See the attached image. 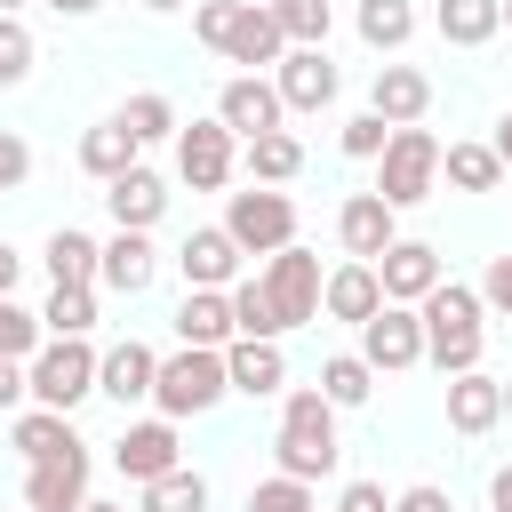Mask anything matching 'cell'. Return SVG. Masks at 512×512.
<instances>
[{"instance_id": "5", "label": "cell", "mask_w": 512, "mask_h": 512, "mask_svg": "<svg viewBox=\"0 0 512 512\" xmlns=\"http://www.w3.org/2000/svg\"><path fill=\"white\" fill-rule=\"evenodd\" d=\"M96 360H104V352H88V336H56V344H40V352H32V400L72 416V408L96 392Z\"/></svg>"}, {"instance_id": "52", "label": "cell", "mask_w": 512, "mask_h": 512, "mask_svg": "<svg viewBox=\"0 0 512 512\" xmlns=\"http://www.w3.org/2000/svg\"><path fill=\"white\" fill-rule=\"evenodd\" d=\"M48 8H56V16H96L104 0H48Z\"/></svg>"}, {"instance_id": "14", "label": "cell", "mask_w": 512, "mask_h": 512, "mask_svg": "<svg viewBox=\"0 0 512 512\" xmlns=\"http://www.w3.org/2000/svg\"><path fill=\"white\" fill-rule=\"evenodd\" d=\"M272 88H280L288 112H320V104L336 96V64H328V48H288V56L272 64Z\"/></svg>"}, {"instance_id": "23", "label": "cell", "mask_w": 512, "mask_h": 512, "mask_svg": "<svg viewBox=\"0 0 512 512\" xmlns=\"http://www.w3.org/2000/svg\"><path fill=\"white\" fill-rule=\"evenodd\" d=\"M176 336L224 352V344L240 336V320H232V288H184V304H176Z\"/></svg>"}, {"instance_id": "8", "label": "cell", "mask_w": 512, "mask_h": 512, "mask_svg": "<svg viewBox=\"0 0 512 512\" xmlns=\"http://www.w3.org/2000/svg\"><path fill=\"white\" fill-rule=\"evenodd\" d=\"M360 360H368L376 376L416 368V360H424V312H416V304H376V312L360 320Z\"/></svg>"}, {"instance_id": "7", "label": "cell", "mask_w": 512, "mask_h": 512, "mask_svg": "<svg viewBox=\"0 0 512 512\" xmlns=\"http://www.w3.org/2000/svg\"><path fill=\"white\" fill-rule=\"evenodd\" d=\"M224 232L248 248V256H280L296 240V200L288 192H232L224 200Z\"/></svg>"}, {"instance_id": "34", "label": "cell", "mask_w": 512, "mask_h": 512, "mask_svg": "<svg viewBox=\"0 0 512 512\" xmlns=\"http://www.w3.org/2000/svg\"><path fill=\"white\" fill-rule=\"evenodd\" d=\"M40 328H48V336H88V328H96V288H48Z\"/></svg>"}, {"instance_id": "37", "label": "cell", "mask_w": 512, "mask_h": 512, "mask_svg": "<svg viewBox=\"0 0 512 512\" xmlns=\"http://www.w3.org/2000/svg\"><path fill=\"white\" fill-rule=\"evenodd\" d=\"M272 16H280V32H288V48H328V24H336L328 0H280Z\"/></svg>"}, {"instance_id": "44", "label": "cell", "mask_w": 512, "mask_h": 512, "mask_svg": "<svg viewBox=\"0 0 512 512\" xmlns=\"http://www.w3.org/2000/svg\"><path fill=\"white\" fill-rule=\"evenodd\" d=\"M24 176H32V144H24L16 128H0V192H16Z\"/></svg>"}, {"instance_id": "24", "label": "cell", "mask_w": 512, "mask_h": 512, "mask_svg": "<svg viewBox=\"0 0 512 512\" xmlns=\"http://www.w3.org/2000/svg\"><path fill=\"white\" fill-rule=\"evenodd\" d=\"M224 56H232V64H248V72H256V64H280V56H288V32H280V16H272L264 0H240Z\"/></svg>"}, {"instance_id": "57", "label": "cell", "mask_w": 512, "mask_h": 512, "mask_svg": "<svg viewBox=\"0 0 512 512\" xmlns=\"http://www.w3.org/2000/svg\"><path fill=\"white\" fill-rule=\"evenodd\" d=\"M504 24H512V0H504Z\"/></svg>"}, {"instance_id": "11", "label": "cell", "mask_w": 512, "mask_h": 512, "mask_svg": "<svg viewBox=\"0 0 512 512\" xmlns=\"http://www.w3.org/2000/svg\"><path fill=\"white\" fill-rule=\"evenodd\" d=\"M336 240H344V256H384L392 240H400V208L384 200V192H352L344 208H336Z\"/></svg>"}, {"instance_id": "47", "label": "cell", "mask_w": 512, "mask_h": 512, "mask_svg": "<svg viewBox=\"0 0 512 512\" xmlns=\"http://www.w3.org/2000/svg\"><path fill=\"white\" fill-rule=\"evenodd\" d=\"M392 512H456V504H448V488L416 480V488H400V496H392Z\"/></svg>"}, {"instance_id": "26", "label": "cell", "mask_w": 512, "mask_h": 512, "mask_svg": "<svg viewBox=\"0 0 512 512\" xmlns=\"http://www.w3.org/2000/svg\"><path fill=\"white\" fill-rule=\"evenodd\" d=\"M136 152H144V144H136V128H128L120 112H112V120H96V128L80 136V168H88L96 184H112V176H128V168H136Z\"/></svg>"}, {"instance_id": "55", "label": "cell", "mask_w": 512, "mask_h": 512, "mask_svg": "<svg viewBox=\"0 0 512 512\" xmlns=\"http://www.w3.org/2000/svg\"><path fill=\"white\" fill-rule=\"evenodd\" d=\"M504 416H512V376H504Z\"/></svg>"}, {"instance_id": "35", "label": "cell", "mask_w": 512, "mask_h": 512, "mask_svg": "<svg viewBox=\"0 0 512 512\" xmlns=\"http://www.w3.org/2000/svg\"><path fill=\"white\" fill-rule=\"evenodd\" d=\"M320 392H328L336 408H360V400L376 392V368H368L360 352H336V360H320Z\"/></svg>"}, {"instance_id": "42", "label": "cell", "mask_w": 512, "mask_h": 512, "mask_svg": "<svg viewBox=\"0 0 512 512\" xmlns=\"http://www.w3.org/2000/svg\"><path fill=\"white\" fill-rule=\"evenodd\" d=\"M384 144H392V120H384V112H352V120H344V152H352V160H376Z\"/></svg>"}, {"instance_id": "49", "label": "cell", "mask_w": 512, "mask_h": 512, "mask_svg": "<svg viewBox=\"0 0 512 512\" xmlns=\"http://www.w3.org/2000/svg\"><path fill=\"white\" fill-rule=\"evenodd\" d=\"M488 512H512V464L488 472Z\"/></svg>"}, {"instance_id": "15", "label": "cell", "mask_w": 512, "mask_h": 512, "mask_svg": "<svg viewBox=\"0 0 512 512\" xmlns=\"http://www.w3.org/2000/svg\"><path fill=\"white\" fill-rule=\"evenodd\" d=\"M240 256H248V248H240L224 224H200V232L176 248V264H184V288H232V280H240Z\"/></svg>"}, {"instance_id": "58", "label": "cell", "mask_w": 512, "mask_h": 512, "mask_svg": "<svg viewBox=\"0 0 512 512\" xmlns=\"http://www.w3.org/2000/svg\"><path fill=\"white\" fill-rule=\"evenodd\" d=\"M264 8H280V0H264Z\"/></svg>"}, {"instance_id": "36", "label": "cell", "mask_w": 512, "mask_h": 512, "mask_svg": "<svg viewBox=\"0 0 512 512\" xmlns=\"http://www.w3.org/2000/svg\"><path fill=\"white\" fill-rule=\"evenodd\" d=\"M120 120L136 128V144H160V136H176V128H184V120H176V104H168L160 88H144V96H128V104H120Z\"/></svg>"}, {"instance_id": "53", "label": "cell", "mask_w": 512, "mask_h": 512, "mask_svg": "<svg viewBox=\"0 0 512 512\" xmlns=\"http://www.w3.org/2000/svg\"><path fill=\"white\" fill-rule=\"evenodd\" d=\"M144 8H152V16H176V8H184V0H144Z\"/></svg>"}, {"instance_id": "22", "label": "cell", "mask_w": 512, "mask_h": 512, "mask_svg": "<svg viewBox=\"0 0 512 512\" xmlns=\"http://www.w3.org/2000/svg\"><path fill=\"white\" fill-rule=\"evenodd\" d=\"M376 304H384V280H376L368 256H352V264H336V272L320 280V312H328V320H352V328H360Z\"/></svg>"}, {"instance_id": "21", "label": "cell", "mask_w": 512, "mask_h": 512, "mask_svg": "<svg viewBox=\"0 0 512 512\" xmlns=\"http://www.w3.org/2000/svg\"><path fill=\"white\" fill-rule=\"evenodd\" d=\"M224 368H232V392H248V400H272V392L288 384L280 336H232V344H224Z\"/></svg>"}, {"instance_id": "59", "label": "cell", "mask_w": 512, "mask_h": 512, "mask_svg": "<svg viewBox=\"0 0 512 512\" xmlns=\"http://www.w3.org/2000/svg\"><path fill=\"white\" fill-rule=\"evenodd\" d=\"M24 512H40V504H24Z\"/></svg>"}, {"instance_id": "19", "label": "cell", "mask_w": 512, "mask_h": 512, "mask_svg": "<svg viewBox=\"0 0 512 512\" xmlns=\"http://www.w3.org/2000/svg\"><path fill=\"white\" fill-rule=\"evenodd\" d=\"M152 272H160V256H152V232H112L104 240V256H96V280L112 288V296H144L152 288Z\"/></svg>"}, {"instance_id": "12", "label": "cell", "mask_w": 512, "mask_h": 512, "mask_svg": "<svg viewBox=\"0 0 512 512\" xmlns=\"http://www.w3.org/2000/svg\"><path fill=\"white\" fill-rule=\"evenodd\" d=\"M24 504H40V512H80V504H88V440L64 448V456H40V464L24 472Z\"/></svg>"}, {"instance_id": "10", "label": "cell", "mask_w": 512, "mask_h": 512, "mask_svg": "<svg viewBox=\"0 0 512 512\" xmlns=\"http://www.w3.org/2000/svg\"><path fill=\"white\" fill-rule=\"evenodd\" d=\"M376 280H384V304H424L448 272H440V248L432 240H392L376 256Z\"/></svg>"}, {"instance_id": "40", "label": "cell", "mask_w": 512, "mask_h": 512, "mask_svg": "<svg viewBox=\"0 0 512 512\" xmlns=\"http://www.w3.org/2000/svg\"><path fill=\"white\" fill-rule=\"evenodd\" d=\"M0 352L8 360H32L40 352V312H24L16 296H0Z\"/></svg>"}, {"instance_id": "33", "label": "cell", "mask_w": 512, "mask_h": 512, "mask_svg": "<svg viewBox=\"0 0 512 512\" xmlns=\"http://www.w3.org/2000/svg\"><path fill=\"white\" fill-rule=\"evenodd\" d=\"M144 512H208V480L192 464H176V472L144 480Z\"/></svg>"}, {"instance_id": "54", "label": "cell", "mask_w": 512, "mask_h": 512, "mask_svg": "<svg viewBox=\"0 0 512 512\" xmlns=\"http://www.w3.org/2000/svg\"><path fill=\"white\" fill-rule=\"evenodd\" d=\"M80 512H128V504H96V496H88V504H80Z\"/></svg>"}, {"instance_id": "13", "label": "cell", "mask_w": 512, "mask_h": 512, "mask_svg": "<svg viewBox=\"0 0 512 512\" xmlns=\"http://www.w3.org/2000/svg\"><path fill=\"white\" fill-rule=\"evenodd\" d=\"M280 88L264 80V72H240V80H224V96H216V120L248 144V136H264V128H280Z\"/></svg>"}, {"instance_id": "1", "label": "cell", "mask_w": 512, "mask_h": 512, "mask_svg": "<svg viewBox=\"0 0 512 512\" xmlns=\"http://www.w3.org/2000/svg\"><path fill=\"white\" fill-rule=\"evenodd\" d=\"M424 360L440 368V376H464V368H480V344H488V304H480V288H464V280H440L424 304Z\"/></svg>"}, {"instance_id": "41", "label": "cell", "mask_w": 512, "mask_h": 512, "mask_svg": "<svg viewBox=\"0 0 512 512\" xmlns=\"http://www.w3.org/2000/svg\"><path fill=\"white\" fill-rule=\"evenodd\" d=\"M32 72V32H24V16H0V88H16Z\"/></svg>"}, {"instance_id": "48", "label": "cell", "mask_w": 512, "mask_h": 512, "mask_svg": "<svg viewBox=\"0 0 512 512\" xmlns=\"http://www.w3.org/2000/svg\"><path fill=\"white\" fill-rule=\"evenodd\" d=\"M24 392H32V360H8L0 352V408H16Z\"/></svg>"}, {"instance_id": "56", "label": "cell", "mask_w": 512, "mask_h": 512, "mask_svg": "<svg viewBox=\"0 0 512 512\" xmlns=\"http://www.w3.org/2000/svg\"><path fill=\"white\" fill-rule=\"evenodd\" d=\"M16 8H24V0H0V16H16Z\"/></svg>"}, {"instance_id": "28", "label": "cell", "mask_w": 512, "mask_h": 512, "mask_svg": "<svg viewBox=\"0 0 512 512\" xmlns=\"http://www.w3.org/2000/svg\"><path fill=\"white\" fill-rule=\"evenodd\" d=\"M40 256H48V280H56V288H96V256H104V240H88V232L56 224Z\"/></svg>"}, {"instance_id": "27", "label": "cell", "mask_w": 512, "mask_h": 512, "mask_svg": "<svg viewBox=\"0 0 512 512\" xmlns=\"http://www.w3.org/2000/svg\"><path fill=\"white\" fill-rule=\"evenodd\" d=\"M432 24H440L448 48H488V40L504 32V0H440Z\"/></svg>"}, {"instance_id": "43", "label": "cell", "mask_w": 512, "mask_h": 512, "mask_svg": "<svg viewBox=\"0 0 512 512\" xmlns=\"http://www.w3.org/2000/svg\"><path fill=\"white\" fill-rule=\"evenodd\" d=\"M232 16H240V0H192V32L224 56V40H232Z\"/></svg>"}, {"instance_id": "25", "label": "cell", "mask_w": 512, "mask_h": 512, "mask_svg": "<svg viewBox=\"0 0 512 512\" xmlns=\"http://www.w3.org/2000/svg\"><path fill=\"white\" fill-rule=\"evenodd\" d=\"M104 208H112V224H128V232H152V224H160V208H168V184L136 160L128 176H112V184H104Z\"/></svg>"}, {"instance_id": "31", "label": "cell", "mask_w": 512, "mask_h": 512, "mask_svg": "<svg viewBox=\"0 0 512 512\" xmlns=\"http://www.w3.org/2000/svg\"><path fill=\"white\" fill-rule=\"evenodd\" d=\"M440 176L456 192H496L504 184V160H496V144H448L440 152Z\"/></svg>"}, {"instance_id": "4", "label": "cell", "mask_w": 512, "mask_h": 512, "mask_svg": "<svg viewBox=\"0 0 512 512\" xmlns=\"http://www.w3.org/2000/svg\"><path fill=\"white\" fill-rule=\"evenodd\" d=\"M440 136L432 128H392V144L376 152V192L392 200V208H416V200H432V184H440Z\"/></svg>"}, {"instance_id": "9", "label": "cell", "mask_w": 512, "mask_h": 512, "mask_svg": "<svg viewBox=\"0 0 512 512\" xmlns=\"http://www.w3.org/2000/svg\"><path fill=\"white\" fill-rule=\"evenodd\" d=\"M232 160H240V136L224 120H184L176 128V176L192 192H224L232 184Z\"/></svg>"}, {"instance_id": "3", "label": "cell", "mask_w": 512, "mask_h": 512, "mask_svg": "<svg viewBox=\"0 0 512 512\" xmlns=\"http://www.w3.org/2000/svg\"><path fill=\"white\" fill-rule=\"evenodd\" d=\"M224 392H232V368H224V352H208V344L168 352V360H160V384H152L160 416H208Z\"/></svg>"}, {"instance_id": "20", "label": "cell", "mask_w": 512, "mask_h": 512, "mask_svg": "<svg viewBox=\"0 0 512 512\" xmlns=\"http://www.w3.org/2000/svg\"><path fill=\"white\" fill-rule=\"evenodd\" d=\"M152 384H160V352H152V344H136V336H128V344H112V352L96 360V392H104V400H120V408H128V400H152Z\"/></svg>"}, {"instance_id": "30", "label": "cell", "mask_w": 512, "mask_h": 512, "mask_svg": "<svg viewBox=\"0 0 512 512\" xmlns=\"http://www.w3.org/2000/svg\"><path fill=\"white\" fill-rule=\"evenodd\" d=\"M240 160H248V176H256V184H288V176L304 168V144H296L288 128H264V136H248V144H240Z\"/></svg>"}, {"instance_id": "6", "label": "cell", "mask_w": 512, "mask_h": 512, "mask_svg": "<svg viewBox=\"0 0 512 512\" xmlns=\"http://www.w3.org/2000/svg\"><path fill=\"white\" fill-rule=\"evenodd\" d=\"M264 296H272V312H280V336L288 328H304V320H320V256L312 248H280V256H264Z\"/></svg>"}, {"instance_id": "46", "label": "cell", "mask_w": 512, "mask_h": 512, "mask_svg": "<svg viewBox=\"0 0 512 512\" xmlns=\"http://www.w3.org/2000/svg\"><path fill=\"white\" fill-rule=\"evenodd\" d=\"M336 512H392V496H384L376 480H344V496H336Z\"/></svg>"}, {"instance_id": "38", "label": "cell", "mask_w": 512, "mask_h": 512, "mask_svg": "<svg viewBox=\"0 0 512 512\" xmlns=\"http://www.w3.org/2000/svg\"><path fill=\"white\" fill-rule=\"evenodd\" d=\"M248 512H320V504H312V480L272 472V480H256V488H248Z\"/></svg>"}, {"instance_id": "45", "label": "cell", "mask_w": 512, "mask_h": 512, "mask_svg": "<svg viewBox=\"0 0 512 512\" xmlns=\"http://www.w3.org/2000/svg\"><path fill=\"white\" fill-rule=\"evenodd\" d=\"M480 304H488V312H504V320H512V256H496V264H488V272H480Z\"/></svg>"}, {"instance_id": "2", "label": "cell", "mask_w": 512, "mask_h": 512, "mask_svg": "<svg viewBox=\"0 0 512 512\" xmlns=\"http://www.w3.org/2000/svg\"><path fill=\"white\" fill-rule=\"evenodd\" d=\"M272 456H280V472H296V480H328L336 472V400L320 392V384H304V392H288L280 400V432H272Z\"/></svg>"}, {"instance_id": "51", "label": "cell", "mask_w": 512, "mask_h": 512, "mask_svg": "<svg viewBox=\"0 0 512 512\" xmlns=\"http://www.w3.org/2000/svg\"><path fill=\"white\" fill-rule=\"evenodd\" d=\"M488 144H496V160H504V168H512V112H504V120H496V136H488Z\"/></svg>"}, {"instance_id": "29", "label": "cell", "mask_w": 512, "mask_h": 512, "mask_svg": "<svg viewBox=\"0 0 512 512\" xmlns=\"http://www.w3.org/2000/svg\"><path fill=\"white\" fill-rule=\"evenodd\" d=\"M64 448H80L72 416H64V408H40V400H32V408L16 416V456H24V464H40V456H64Z\"/></svg>"}, {"instance_id": "16", "label": "cell", "mask_w": 512, "mask_h": 512, "mask_svg": "<svg viewBox=\"0 0 512 512\" xmlns=\"http://www.w3.org/2000/svg\"><path fill=\"white\" fill-rule=\"evenodd\" d=\"M448 424H456L464 440L496 432V424H504V376H488V368H464V376H448Z\"/></svg>"}, {"instance_id": "39", "label": "cell", "mask_w": 512, "mask_h": 512, "mask_svg": "<svg viewBox=\"0 0 512 512\" xmlns=\"http://www.w3.org/2000/svg\"><path fill=\"white\" fill-rule=\"evenodd\" d=\"M232 320H240V336H280V312H272L264 280H232Z\"/></svg>"}, {"instance_id": "17", "label": "cell", "mask_w": 512, "mask_h": 512, "mask_svg": "<svg viewBox=\"0 0 512 512\" xmlns=\"http://www.w3.org/2000/svg\"><path fill=\"white\" fill-rule=\"evenodd\" d=\"M112 464L144 488V480H160V472H176V416H152V424H128L120 440H112Z\"/></svg>"}, {"instance_id": "18", "label": "cell", "mask_w": 512, "mask_h": 512, "mask_svg": "<svg viewBox=\"0 0 512 512\" xmlns=\"http://www.w3.org/2000/svg\"><path fill=\"white\" fill-rule=\"evenodd\" d=\"M368 112H384L392 128H416V120L432 112V80H424L416 64H376V80H368Z\"/></svg>"}, {"instance_id": "50", "label": "cell", "mask_w": 512, "mask_h": 512, "mask_svg": "<svg viewBox=\"0 0 512 512\" xmlns=\"http://www.w3.org/2000/svg\"><path fill=\"white\" fill-rule=\"evenodd\" d=\"M16 280H24V256L0 240V296H16Z\"/></svg>"}, {"instance_id": "32", "label": "cell", "mask_w": 512, "mask_h": 512, "mask_svg": "<svg viewBox=\"0 0 512 512\" xmlns=\"http://www.w3.org/2000/svg\"><path fill=\"white\" fill-rule=\"evenodd\" d=\"M360 40L368 48H408L416 40V0H360Z\"/></svg>"}]
</instances>
